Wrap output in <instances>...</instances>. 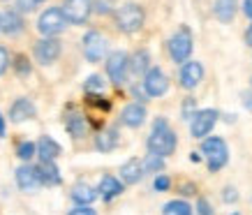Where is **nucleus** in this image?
<instances>
[{"label":"nucleus","instance_id":"nucleus-4","mask_svg":"<svg viewBox=\"0 0 252 215\" xmlns=\"http://www.w3.org/2000/svg\"><path fill=\"white\" fill-rule=\"evenodd\" d=\"M65 28H67V21H65L61 7H49L46 12H42V16H39V21H37V31L44 37H56Z\"/></svg>","mask_w":252,"mask_h":215},{"label":"nucleus","instance_id":"nucleus-6","mask_svg":"<svg viewBox=\"0 0 252 215\" xmlns=\"http://www.w3.org/2000/svg\"><path fill=\"white\" fill-rule=\"evenodd\" d=\"M61 12L67 23H86L93 12V0H65Z\"/></svg>","mask_w":252,"mask_h":215},{"label":"nucleus","instance_id":"nucleus-24","mask_svg":"<svg viewBox=\"0 0 252 215\" xmlns=\"http://www.w3.org/2000/svg\"><path fill=\"white\" fill-rule=\"evenodd\" d=\"M130 69L134 72V74H146L148 69H151V56H148V51H137V54L130 58Z\"/></svg>","mask_w":252,"mask_h":215},{"label":"nucleus","instance_id":"nucleus-13","mask_svg":"<svg viewBox=\"0 0 252 215\" xmlns=\"http://www.w3.org/2000/svg\"><path fill=\"white\" fill-rule=\"evenodd\" d=\"M16 185L21 187L23 192H32L39 187V176H37V169L31 167V164H23L16 169Z\"/></svg>","mask_w":252,"mask_h":215},{"label":"nucleus","instance_id":"nucleus-32","mask_svg":"<svg viewBox=\"0 0 252 215\" xmlns=\"http://www.w3.org/2000/svg\"><path fill=\"white\" fill-rule=\"evenodd\" d=\"M194 114H197V111H194V97H188V100L183 102V118H192Z\"/></svg>","mask_w":252,"mask_h":215},{"label":"nucleus","instance_id":"nucleus-44","mask_svg":"<svg viewBox=\"0 0 252 215\" xmlns=\"http://www.w3.org/2000/svg\"><path fill=\"white\" fill-rule=\"evenodd\" d=\"M190 160H192V162H199V160H201V155H197V153H192V155H190Z\"/></svg>","mask_w":252,"mask_h":215},{"label":"nucleus","instance_id":"nucleus-30","mask_svg":"<svg viewBox=\"0 0 252 215\" xmlns=\"http://www.w3.org/2000/svg\"><path fill=\"white\" fill-rule=\"evenodd\" d=\"M93 9H95L97 14H109V12H111V0H95V2H93Z\"/></svg>","mask_w":252,"mask_h":215},{"label":"nucleus","instance_id":"nucleus-40","mask_svg":"<svg viewBox=\"0 0 252 215\" xmlns=\"http://www.w3.org/2000/svg\"><path fill=\"white\" fill-rule=\"evenodd\" d=\"M243 12H245V16H248V19H252V0H245V2H243Z\"/></svg>","mask_w":252,"mask_h":215},{"label":"nucleus","instance_id":"nucleus-36","mask_svg":"<svg viewBox=\"0 0 252 215\" xmlns=\"http://www.w3.org/2000/svg\"><path fill=\"white\" fill-rule=\"evenodd\" d=\"M16 72H19V74H28V72H31V65L26 61V56H19V58H16Z\"/></svg>","mask_w":252,"mask_h":215},{"label":"nucleus","instance_id":"nucleus-14","mask_svg":"<svg viewBox=\"0 0 252 215\" xmlns=\"http://www.w3.org/2000/svg\"><path fill=\"white\" fill-rule=\"evenodd\" d=\"M35 155L39 157V162H54L61 155V144L51 137H39V141L35 144Z\"/></svg>","mask_w":252,"mask_h":215},{"label":"nucleus","instance_id":"nucleus-17","mask_svg":"<svg viewBox=\"0 0 252 215\" xmlns=\"http://www.w3.org/2000/svg\"><path fill=\"white\" fill-rule=\"evenodd\" d=\"M141 176H144V167H141V162L137 160V157H132V160H127L125 164L121 167V178L123 183L127 185H134L141 181Z\"/></svg>","mask_w":252,"mask_h":215},{"label":"nucleus","instance_id":"nucleus-28","mask_svg":"<svg viewBox=\"0 0 252 215\" xmlns=\"http://www.w3.org/2000/svg\"><path fill=\"white\" fill-rule=\"evenodd\" d=\"M16 155H19L21 160H31V157H35V144H32V141H23V144H19Z\"/></svg>","mask_w":252,"mask_h":215},{"label":"nucleus","instance_id":"nucleus-42","mask_svg":"<svg viewBox=\"0 0 252 215\" xmlns=\"http://www.w3.org/2000/svg\"><path fill=\"white\" fill-rule=\"evenodd\" d=\"M245 42H248V44L252 46V26L248 28V32H245Z\"/></svg>","mask_w":252,"mask_h":215},{"label":"nucleus","instance_id":"nucleus-20","mask_svg":"<svg viewBox=\"0 0 252 215\" xmlns=\"http://www.w3.org/2000/svg\"><path fill=\"white\" fill-rule=\"evenodd\" d=\"M97 192L102 194V199H114V197H118L123 192V183L116 176H109L107 174V176L99 178Z\"/></svg>","mask_w":252,"mask_h":215},{"label":"nucleus","instance_id":"nucleus-29","mask_svg":"<svg viewBox=\"0 0 252 215\" xmlns=\"http://www.w3.org/2000/svg\"><path fill=\"white\" fill-rule=\"evenodd\" d=\"M102 88H104V81H102V77H97V74L88 77V81H86V91H102Z\"/></svg>","mask_w":252,"mask_h":215},{"label":"nucleus","instance_id":"nucleus-31","mask_svg":"<svg viewBox=\"0 0 252 215\" xmlns=\"http://www.w3.org/2000/svg\"><path fill=\"white\" fill-rule=\"evenodd\" d=\"M16 7H19V12L28 14V12H32L37 7V0H16Z\"/></svg>","mask_w":252,"mask_h":215},{"label":"nucleus","instance_id":"nucleus-35","mask_svg":"<svg viewBox=\"0 0 252 215\" xmlns=\"http://www.w3.org/2000/svg\"><path fill=\"white\" fill-rule=\"evenodd\" d=\"M197 211H199V215H215V211L211 208V204H208L206 199H199L197 201Z\"/></svg>","mask_w":252,"mask_h":215},{"label":"nucleus","instance_id":"nucleus-16","mask_svg":"<svg viewBox=\"0 0 252 215\" xmlns=\"http://www.w3.org/2000/svg\"><path fill=\"white\" fill-rule=\"evenodd\" d=\"M32 116H35V104H32L28 97H19V100L12 104V109H9V118H12L14 123L31 121Z\"/></svg>","mask_w":252,"mask_h":215},{"label":"nucleus","instance_id":"nucleus-27","mask_svg":"<svg viewBox=\"0 0 252 215\" xmlns=\"http://www.w3.org/2000/svg\"><path fill=\"white\" fill-rule=\"evenodd\" d=\"M144 171H151V174H158L164 167V157H158V155H148L144 162H141Z\"/></svg>","mask_w":252,"mask_h":215},{"label":"nucleus","instance_id":"nucleus-10","mask_svg":"<svg viewBox=\"0 0 252 215\" xmlns=\"http://www.w3.org/2000/svg\"><path fill=\"white\" fill-rule=\"evenodd\" d=\"M107 39L102 37L97 31H91L86 32L84 37V56L88 58L91 62H99L104 56H107Z\"/></svg>","mask_w":252,"mask_h":215},{"label":"nucleus","instance_id":"nucleus-37","mask_svg":"<svg viewBox=\"0 0 252 215\" xmlns=\"http://www.w3.org/2000/svg\"><path fill=\"white\" fill-rule=\"evenodd\" d=\"M67 215H97V213H95L91 206H77L74 211H69Z\"/></svg>","mask_w":252,"mask_h":215},{"label":"nucleus","instance_id":"nucleus-46","mask_svg":"<svg viewBox=\"0 0 252 215\" xmlns=\"http://www.w3.org/2000/svg\"><path fill=\"white\" fill-rule=\"evenodd\" d=\"M231 215H238V213H231Z\"/></svg>","mask_w":252,"mask_h":215},{"label":"nucleus","instance_id":"nucleus-39","mask_svg":"<svg viewBox=\"0 0 252 215\" xmlns=\"http://www.w3.org/2000/svg\"><path fill=\"white\" fill-rule=\"evenodd\" d=\"M238 199V194L234 187H224V201H236Z\"/></svg>","mask_w":252,"mask_h":215},{"label":"nucleus","instance_id":"nucleus-9","mask_svg":"<svg viewBox=\"0 0 252 215\" xmlns=\"http://www.w3.org/2000/svg\"><path fill=\"white\" fill-rule=\"evenodd\" d=\"M144 91L148 97H160L169 91V79L160 67H151L144 74Z\"/></svg>","mask_w":252,"mask_h":215},{"label":"nucleus","instance_id":"nucleus-33","mask_svg":"<svg viewBox=\"0 0 252 215\" xmlns=\"http://www.w3.org/2000/svg\"><path fill=\"white\" fill-rule=\"evenodd\" d=\"M169 185H171V181H169L167 176H158L155 178V183H153V187L158 190V192H164V190H169Z\"/></svg>","mask_w":252,"mask_h":215},{"label":"nucleus","instance_id":"nucleus-34","mask_svg":"<svg viewBox=\"0 0 252 215\" xmlns=\"http://www.w3.org/2000/svg\"><path fill=\"white\" fill-rule=\"evenodd\" d=\"M7 67H9V54L5 46H0V74H5Z\"/></svg>","mask_w":252,"mask_h":215},{"label":"nucleus","instance_id":"nucleus-45","mask_svg":"<svg viewBox=\"0 0 252 215\" xmlns=\"http://www.w3.org/2000/svg\"><path fill=\"white\" fill-rule=\"evenodd\" d=\"M37 2H44V0H37Z\"/></svg>","mask_w":252,"mask_h":215},{"label":"nucleus","instance_id":"nucleus-11","mask_svg":"<svg viewBox=\"0 0 252 215\" xmlns=\"http://www.w3.org/2000/svg\"><path fill=\"white\" fill-rule=\"evenodd\" d=\"M61 56V42L56 37H44L35 44V58L42 65H51Z\"/></svg>","mask_w":252,"mask_h":215},{"label":"nucleus","instance_id":"nucleus-22","mask_svg":"<svg viewBox=\"0 0 252 215\" xmlns=\"http://www.w3.org/2000/svg\"><path fill=\"white\" fill-rule=\"evenodd\" d=\"M95 197H97V192L88 183H77L72 187V199L77 201L79 206H91L93 201H95Z\"/></svg>","mask_w":252,"mask_h":215},{"label":"nucleus","instance_id":"nucleus-5","mask_svg":"<svg viewBox=\"0 0 252 215\" xmlns=\"http://www.w3.org/2000/svg\"><path fill=\"white\" fill-rule=\"evenodd\" d=\"M127 72H130V58L125 51H114V54L107 58V74L111 79V84L123 86L125 79H127Z\"/></svg>","mask_w":252,"mask_h":215},{"label":"nucleus","instance_id":"nucleus-2","mask_svg":"<svg viewBox=\"0 0 252 215\" xmlns=\"http://www.w3.org/2000/svg\"><path fill=\"white\" fill-rule=\"evenodd\" d=\"M201 153L206 155L208 169L211 171H220L222 167L227 164V160H229V148H227V144H224V139H220V137L204 139Z\"/></svg>","mask_w":252,"mask_h":215},{"label":"nucleus","instance_id":"nucleus-21","mask_svg":"<svg viewBox=\"0 0 252 215\" xmlns=\"http://www.w3.org/2000/svg\"><path fill=\"white\" fill-rule=\"evenodd\" d=\"M213 14L218 21L229 23L234 19V14H236V0H215Z\"/></svg>","mask_w":252,"mask_h":215},{"label":"nucleus","instance_id":"nucleus-23","mask_svg":"<svg viewBox=\"0 0 252 215\" xmlns=\"http://www.w3.org/2000/svg\"><path fill=\"white\" fill-rule=\"evenodd\" d=\"M118 146V132L116 130H102L95 137V148L102 151V153H109V151H114Z\"/></svg>","mask_w":252,"mask_h":215},{"label":"nucleus","instance_id":"nucleus-3","mask_svg":"<svg viewBox=\"0 0 252 215\" xmlns=\"http://www.w3.org/2000/svg\"><path fill=\"white\" fill-rule=\"evenodd\" d=\"M116 26L123 32H127V35L141 31V26H144V9L139 7L137 2H125L116 12Z\"/></svg>","mask_w":252,"mask_h":215},{"label":"nucleus","instance_id":"nucleus-12","mask_svg":"<svg viewBox=\"0 0 252 215\" xmlns=\"http://www.w3.org/2000/svg\"><path fill=\"white\" fill-rule=\"evenodd\" d=\"M201 79H204V67H201V62H197V61L183 62V67H181V86H183L185 91H192L194 86H199Z\"/></svg>","mask_w":252,"mask_h":215},{"label":"nucleus","instance_id":"nucleus-25","mask_svg":"<svg viewBox=\"0 0 252 215\" xmlns=\"http://www.w3.org/2000/svg\"><path fill=\"white\" fill-rule=\"evenodd\" d=\"M67 132L74 139H81L88 132V125H86V118L81 114H72L67 116Z\"/></svg>","mask_w":252,"mask_h":215},{"label":"nucleus","instance_id":"nucleus-38","mask_svg":"<svg viewBox=\"0 0 252 215\" xmlns=\"http://www.w3.org/2000/svg\"><path fill=\"white\" fill-rule=\"evenodd\" d=\"M91 104L93 107H102V109H109L111 104H109L104 97H97V95H91Z\"/></svg>","mask_w":252,"mask_h":215},{"label":"nucleus","instance_id":"nucleus-18","mask_svg":"<svg viewBox=\"0 0 252 215\" xmlns=\"http://www.w3.org/2000/svg\"><path fill=\"white\" fill-rule=\"evenodd\" d=\"M37 176H39V185H58L61 183V171L56 167V162H39Z\"/></svg>","mask_w":252,"mask_h":215},{"label":"nucleus","instance_id":"nucleus-15","mask_svg":"<svg viewBox=\"0 0 252 215\" xmlns=\"http://www.w3.org/2000/svg\"><path fill=\"white\" fill-rule=\"evenodd\" d=\"M121 123L127 125V127H141L146 123V107L144 104H127V107L121 111Z\"/></svg>","mask_w":252,"mask_h":215},{"label":"nucleus","instance_id":"nucleus-1","mask_svg":"<svg viewBox=\"0 0 252 215\" xmlns=\"http://www.w3.org/2000/svg\"><path fill=\"white\" fill-rule=\"evenodd\" d=\"M146 146H148V153L158 155V157H167L176 151V134L171 132L164 118H158L153 123V132L146 141Z\"/></svg>","mask_w":252,"mask_h":215},{"label":"nucleus","instance_id":"nucleus-7","mask_svg":"<svg viewBox=\"0 0 252 215\" xmlns=\"http://www.w3.org/2000/svg\"><path fill=\"white\" fill-rule=\"evenodd\" d=\"M218 123V111L215 109H201L190 118V132L194 139H204Z\"/></svg>","mask_w":252,"mask_h":215},{"label":"nucleus","instance_id":"nucleus-26","mask_svg":"<svg viewBox=\"0 0 252 215\" xmlns=\"http://www.w3.org/2000/svg\"><path fill=\"white\" fill-rule=\"evenodd\" d=\"M164 215H192V208H190V204L176 199V201H169L167 206H164Z\"/></svg>","mask_w":252,"mask_h":215},{"label":"nucleus","instance_id":"nucleus-19","mask_svg":"<svg viewBox=\"0 0 252 215\" xmlns=\"http://www.w3.org/2000/svg\"><path fill=\"white\" fill-rule=\"evenodd\" d=\"M0 31L5 32V35H19L23 31V19L19 12H5V14L0 16Z\"/></svg>","mask_w":252,"mask_h":215},{"label":"nucleus","instance_id":"nucleus-8","mask_svg":"<svg viewBox=\"0 0 252 215\" xmlns=\"http://www.w3.org/2000/svg\"><path fill=\"white\" fill-rule=\"evenodd\" d=\"M192 54V35L190 31H178L174 37L169 39V56L174 58L176 62H188Z\"/></svg>","mask_w":252,"mask_h":215},{"label":"nucleus","instance_id":"nucleus-43","mask_svg":"<svg viewBox=\"0 0 252 215\" xmlns=\"http://www.w3.org/2000/svg\"><path fill=\"white\" fill-rule=\"evenodd\" d=\"M0 137H5V121H2V116H0Z\"/></svg>","mask_w":252,"mask_h":215},{"label":"nucleus","instance_id":"nucleus-41","mask_svg":"<svg viewBox=\"0 0 252 215\" xmlns=\"http://www.w3.org/2000/svg\"><path fill=\"white\" fill-rule=\"evenodd\" d=\"M243 104L248 109H252V95H248V92H245V95H243Z\"/></svg>","mask_w":252,"mask_h":215}]
</instances>
